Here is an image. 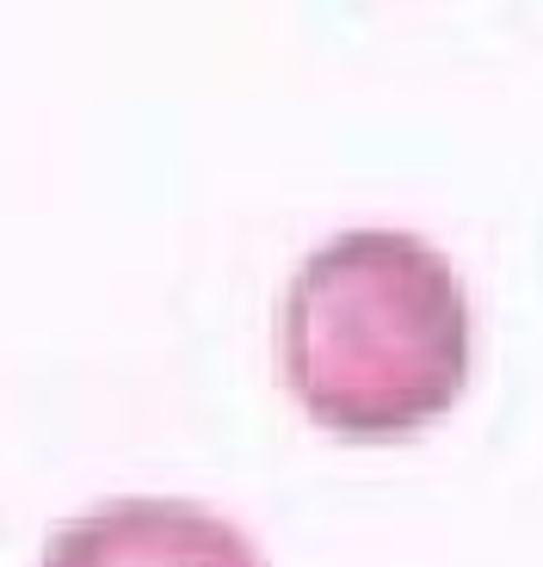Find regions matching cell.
<instances>
[{
  "mask_svg": "<svg viewBox=\"0 0 543 567\" xmlns=\"http://www.w3.org/2000/svg\"><path fill=\"white\" fill-rule=\"evenodd\" d=\"M278 364L315 425L408 439L470 383V297L408 228H346L315 247L278 309Z\"/></svg>",
  "mask_w": 543,
  "mask_h": 567,
  "instance_id": "6da1fadb",
  "label": "cell"
},
{
  "mask_svg": "<svg viewBox=\"0 0 543 567\" xmlns=\"http://www.w3.org/2000/svg\"><path fill=\"white\" fill-rule=\"evenodd\" d=\"M43 567H266V555L192 499H112L69 518Z\"/></svg>",
  "mask_w": 543,
  "mask_h": 567,
  "instance_id": "7a4b0ae2",
  "label": "cell"
}]
</instances>
